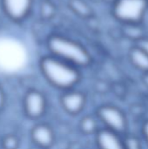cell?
Masks as SVG:
<instances>
[{
  "mask_svg": "<svg viewBox=\"0 0 148 149\" xmlns=\"http://www.w3.org/2000/svg\"><path fill=\"white\" fill-rule=\"evenodd\" d=\"M39 66L45 79L56 88L69 90L79 81L78 67L52 55L43 57Z\"/></svg>",
  "mask_w": 148,
  "mask_h": 149,
  "instance_id": "6da1fadb",
  "label": "cell"
},
{
  "mask_svg": "<svg viewBox=\"0 0 148 149\" xmlns=\"http://www.w3.org/2000/svg\"><path fill=\"white\" fill-rule=\"evenodd\" d=\"M51 55L76 67L87 66L92 57L85 46L79 42L61 35H51L47 41Z\"/></svg>",
  "mask_w": 148,
  "mask_h": 149,
  "instance_id": "7a4b0ae2",
  "label": "cell"
},
{
  "mask_svg": "<svg viewBox=\"0 0 148 149\" xmlns=\"http://www.w3.org/2000/svg\"><path fill=\"white\" fill-rule=\"evenodd\" d=\"M148 10V0H116L113 3V17L125 24H140Z\"/></svg>",
  "mask_w": 148,
  "mask_h": 149,
  "instance_id": "3957f363",
  "label": "cell"
},
{
  "mask_svg": "<svg viewBox=\"0 0 148 149\" xmlns=\"http://www.w3.org/2000/svg\"><path fill=\"white\" fill-rule=\"evenodd\" d=\"M97 116L105 128L126 135L128 127L127 118L120 107L113 105L101 106L97 111Z\"/></svg>",
  "mask_w": 148,
  "mask_h": 149,
  "instance_id": "277c9868",
  "label": "cell"
},
{
  "mask_svg": "<svg viewBox=\"0 0 148 149\" xmlns=\"http://www.w3.org/2000/svg\"><path fill=\"white\" fill-rule=\"evenodd\" d=\"M46 100L44 94L37 90H30L24 99V109L31 119L40 118L45 111Z\"/></svg>",
  "mask_w": 148,
  "mask_h": 149,
  "instance_id": "5b68a950",
  "label": "cell"
},
{
  "mask_svg": "<svg viewBox=\"0 0 148 149\" xmlns=\"http://www.w3.org/2000/svg\"><path fill=\"white\" fill-rule=\"evenodd\" d=\"M4 13L14 21L24 19L30 12L32 0H1Z\"/></svg>",
  "mask_w": 148,
  "mask_h": 149,
  "instance_id": "8992f818",
  "label": "cell"
},
{
  "mask_svg": "<svg viewBox=\"0 0 148 149\" xmlns=\"http://www.w3.org/2000/svg\"><path fill=\"white\" fill-rule=\"evenodd\" d=\"M99 149H125L124 136L107 128H99L96 133Z\"/></svg>",
  "mask_w": 148,
  "mask_h": 149,
  "instance_id": "52a82bcc",
  "label": "cell"
},
{
  "mask_svg": "<svg viewBox=\"0 0 148 149\" xmlns=\"http://www.w3.org/2000/svg\"><path fill=\"white\" fill-rule=\"evenodd\" d=\"M86 102L85 96L79 91L66 92L61 97V105L64 110L72 115L79 113L85 107Z\"/></svg>",
  "mask_w": 148,
  "mask_h": 149,
  "instance_id": "ba28073f",
  "label": "cell"
},
{
  "mask_svg": "<svg viewBox=\"0 0 148 149\" xmlns=\"http://www.w3.org/2000/svg\"><path fill=\"white\" fill-rule=\"evenodd\" d=\"M31 137L33 142L42 148H48L54 141V133L51 127L46 124H38L33 127Z\"/></svg>",
  "mask_w": 148,
  "mask_h": 149,
  "instance_id": "9c48e42d",
  "label": "cell"
},
{
  "mask_svg": "<svg viewBox=\"0 0 148 149\" xmlns=\"http://www.w3.org/2000/svg\"><path fill=\"white\" fill-rule=\"evenodd\" d=\"M128 58L132 65L141 72L142 73L148 72V54L138 45H134L130 48Z\"/></svg>",
  "mask_w": 148,
  "mask_h": 149,
  "instance_id": "30bf717a",
  "label": "cell"
},
{
  "mask_svg": "<svg viewBox=\"0 0 148 149\" xmlns=\"http://www.w3.org/2000/svg\"><path fill=\"white\" fill-rule=\"evenodd\" d=\"M122 34L127 39L136 44L143 38L147 37V31L142 23L122 24Z\"/></svg>",
  "mask_w": 148,
  "mask_h": 149,
  "instance_id": "8fae6325",
  "label": "cell"
},
{
  "mask_svg": "<svg viewBox=\"0 0 148 149\" xmlns=\"http://www.w3.org/2000/svg\"><path fill=\"white\" fill-rule=\"evenodd\" d=\"M80 129L85 134H96L99 129L98 120L92 116H85L81 120Z\"/></svg>",
  "mask_w": 148,
  "mask_h": 149,
  "instance_id": "7c38bea8",
  "label": "cell"
},
{
  "mask_svg": "<svg viewBox=\"0 0 148 149\" xmlns=\"http://www.w3.org/2000/svg\"><path fill=\"white\" fill-rule=\"evenodd\" d=\"M125 149H143L141 140L135 134H127L124 136Z\"/></svg>",
  "mask_w": 148,
  "mask_h": 149,
  "instance_id": "4fadbf2b",
  "label": "cell"
},
{
  "mask_svg": "<svg viewBox=\"0 0 148 149\" xmlns=\"http://www.w3.org/2000/svg\"><path fill=\"white\" fill-rule=\"evenodd\" d=\"M1 143L3 149H17L19 146L18 139L13 134H7L4 136Z\"/></svg>",
  "mask_w": 148,
  "mask_h": 149,
  "instance_id": "5bb4252c",
  "label": "cell"
},
{
  "mask_svg": "<svg viewBox=\"0 0 148 149\" xmlns=\"http://www.w3.org/2000/svg\"><path fill=\"white\" fill-rule=\"evenodd\" d=\"M141 135H142V138H143L144 141L146 142V144L147 145L148 147V119L144 120V122L142 123Z\"/></svg>",
  "mask_w": 148,
  "mask_h": 149,
  "instance_id": "9a60e30c",
  "label": "cell"
},
{
  "mask_svg": "<svg viewBox=\"0 0 148 149\" xmlns=\"http://www.w3.org/2000/svg\"><path fill=\"white\" fill-rule=\"evenodd\" d=\"M136 45H138L140 48H141L145 52H147L148 54V37H145L142 39H140L139 42H137L136 44H134Z\"/></svg>",
  "mask_w": 148,
  "mask_h": 149,
  "instance_id": "2e32d148",
  "label": "cell"
},
{
  "mask_svg": "<svg viewBox=\"0 0 148 149\" xmlns=\"http://www.w3.org/2000/svg\"><path fill=\"white\" fill-rule=\"evenodd\" d=\"M142 81L147 86V87H148V72L147 73H143V75H142Z\"/></svg>",
  "mask_w": 148,
  "mask_h": 149,
  "instance_id": "e0dca14e",
  "label": "cell"
},
{
  "mask_svg": "<svg viewBox=\"0 0 148 149\" xmlns=\"http://www.w3.org/2000/svg\"><path fill=\"white\" fill-rule=\"evenodd\" d=\"M3 93H2V92L0 91V107H2V105H3Z\"/></svg>",
  "mask_w": 148,
  "mask_h": 149,
  "instance_id": "ac0fdd59",
  "label": "cell"
},
{
  "mask_svg": "<svg viewBox=\"0 0 148 149\" xmlns=\"http://www.w3.org/2000/svg\"><path fill=\"white\" fill-rule=\"evenodd\" d=\"M106 2H107V3H112V5H113V3L116 1V0H105Z\"/></svg>",
  "mask_w": 148,
  "mask_h": 149,
  "instance_id": "d6986e66",
  "label": "cell"
}]
</instances>
